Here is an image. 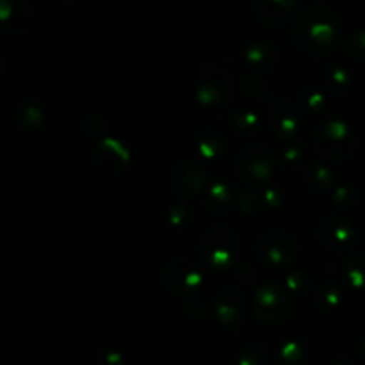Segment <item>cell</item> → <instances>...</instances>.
Returning a JSON list of instances; mask_svg holds the SVG:
<instances>
[{
	"label": "cell",
	"mask_w": 365,
	"mask_h": 365,
	"mask_svg": "<svg viewBox=\"0 0 365 365\" xmlns=\"http://www.w3.org/2000/svg\"><path fill=\"white\" fill-rule=\"evenodd\" d=\"M341 32L339 16L330 9H307L298 16L294 24V39L305 50L317 52L327 50L337 43Z\"/></svg>",
	"instance_id": "obj_1"
},
{
	"label": "cell",
	"mask_w": 365,
	"mask_h": 365,
	"mask_svg": "<svg viewBox=\"0 0 365 365\" xmlns=\"http://www.w3.org/2000/svg\"><path fill=\"white\" fill-rule=\"evenodd\" d=\"M294 7L296 0H255L257 16L271 25L284 24Z\"/></svg>",
	"instance_id": "obj_2"
},
{
	"label": "cell",
	"mask_w": 365,
	"mask_h": 365,
	"mask_svg": "<svg viewBox=\"0 0 365 365\" xmlns=\"http://www.w3.org/2000/svg\"><path fill=\"white\" fill-rule=\"evenodd\" d=\"M348 48L355 59L365 61V31L359 32V34H355L351 39H349Z\"/></svg>",
	"instance_id": "obj_3"
}]
</instances>
